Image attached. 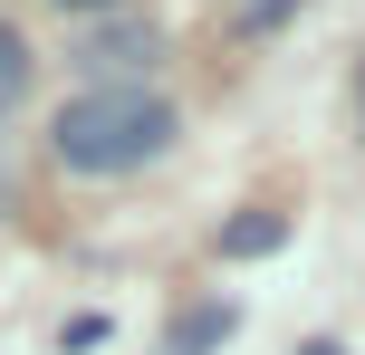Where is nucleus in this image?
<instances>
[{
  "label": "nucleus",
  "mask_w": 365,
  "mask_h": 355,
  "mask_svg": "<svg viewBox=\"0 0 365 355\" xmlns=\"http://www.w3.org/2000/svg\"><path fill=\"white\" fill-rule=\"evenodd\" d=\"M231 327H240V317H231V307H192V317H182V327H173V355H212L221 337H231Z\"/></svg>",
  "instance_id": "obj_5"
},
{
  "label": "nucleus",
  "mask_w": 365,
  "mask_h": 355,
  "mask_svg": "<svg viewBox=\"0 0 365 355\" xmlns=\"http://www.w3.org/2000/svg\"><path fill=\"white\" fill-rule=\"evenodd\" d=\"M0 211H10V144H0Z\"/></svg>",
  "instance_id": "obj_7"
},
{
  "label": "nucleus",
  "mask_w": 365,
  "mask_h": 355,
  "mask_svg": "<svg viewBox=\"0 0 365 355\" xmlns=\"http://www.w3.org/2000/svg\"><path fill=\"white\" fill-rule=\"evenodd\" d=\"M29 68H38V58H29V38H19L10 19H0V115H10L19 96H29Z\"/></svg>",
  "instance_id": "obj_4"
},
{
  "label": "nucleus",
  "mask_w": 365,
  "mask_h": 355,
  "mask_svg": "<svg viewBox=\"0 0 365 355\" xmlns=\"http://www.w3.org/2000/svg\"><path fill=\"white\" fill-rule=\"evenodd\" d=\"M58 10H115V0H58Z\"/></svg>",
  "instance_id": "obj_8"
},
{
  "label": "nucleus",
  "mask_w": 365,
  "mask_h": 355,
  "mask_svg": "<svg viewBox=\"0 0 365 355\" xmlns=\"http://www.w3.org/2000/svg\"><path fill=\"white\" fill-rule=\"evenodd\" d=\"M173 134H182V115L164 106V96H145V87H87V96L58 106L48 144H58L68 173H135V164H154Z\"/></svg>",
  "instance_id": "obj_1"
},
{
  "label": "nucleus",
  "mask_w": 365,
  "mask_h": 355,
  "mask_svg": "<svg viewBox=\"0 0 365 355\" xmlns=\"http://www.w3.org/2000/svg\"><path fill=\"white\" fill-rule=\"evenodd\" d=\"M308 355H336V346H308Z\"/></svg>",
  "instance_id": "obj_9"
},
{
  "label": "nucleus",
  "mask_w": 365,
  "mask_h": 355,
  "mask_svg": "<svg viewBox=\"0 0 365 355\" xmlns=\"http://www.w3.org/2000/svg\"><path fill=\"white\" fill-rule=\"evenodd\" d=\"M279 240H289L279 211H240V221H221V260H269Z\"/></svg>",
  "instance_id": "obj_3"
},
{
  "label": "nucleus",
  "mask_w": 365,
  "mask_h": 355,
  "mask_svg": "<svg viewBox=\"0 0 365 355\" xmlns=\"http://www.w3.org/2000/svg\"><path fill=\"white\" fill-rule=\"evenodd\" d=\"M289 10H298V0H240V29H279Z\"/></svg>",
  "instance_id": "obj_6"
},
{
  "label": "nucleus",
  "mask_w": 365,
  "mask_h": 355,
  "mask_svg": "<svg viewBox=\"0 0 365 355\" xmlns=\"http://www.w3.org/2000/svg\"><path fill=\"white\" fill-rule=\"evenodd\" d=\"M154 58H164V38H154L145 19H115V29H96L87 48H77V68H87V77H106V87H135Z\"/></svg>",
  "instance_id": "obj_2"
}]
</instances>
